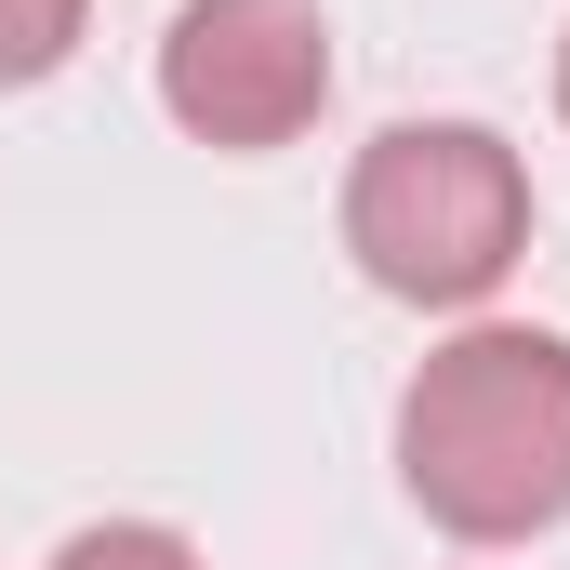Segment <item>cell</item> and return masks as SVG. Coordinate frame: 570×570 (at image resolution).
<instances>
[{
	"label": "cell",
	"instance_id": "cell-1",
	"mask_svg": "<svg viewBox=\"0 0 570 570\" xmlns=\"http://www.w3.org/2000/svg\"><path fill=\"white\" fill-rule=\"evenodd\" d=\"M399 491L451 544H531L570 518V332L464 318L399 385Z\"/></svg>",
	"mask_w": 570,
	"mask_h": 570
},
{
	"label": "cell",
	"instance_id": "cell-2",
	"mask_svg": "<svg viewBox=\"0 0 570 570\" xmlns=\"http://www.w3.org/2000/svg\"><path fill=\"white\" fill-rule=\"evenodd\" d=\"M345 253L399 305H491L531 253V173L491 120H399L345 173Z\"/></svg>",
	"mask_w": 570,
	"mask_h": 570
},
{
	"label": "cell",
	"instance_id": "cell-3",
	"mask_svg": "<svg viewBox=\"0 0 570 570\" xmlns=\"http://www.w3.org/2000/svg\"><path fill=\"white\" fill-rule=\"evenodd\" d=\"M159 107L226 159L318 134L332 107V13L318 0H186L159 27Z\"/></svg>",
	"mask_w": 570,
	"mask_h": 570
},
{
	"label": "cell",
	"instance_id": "cell-4",
	"mask_svg": "<svg viewBox=\"0 0 570 570\" xmlns=\"http://www.w3.org/2000/svg\"><path fill=\"white\" fill-rule=\"evenodd\" d=\"M80 27H94V0H0V94L53 80L80 53Z\"/></svg>",
	"mask_w": 570,
	"mask_h": 570
},
{
	"label": "cell",
	"instance_id": "cell-5",
	"mask_svg": "<svg viewBox=\"0 0 570 570\" xmlns=\"http://www.w3.org/2000/svg\"><path fill=\"white\" fill-rule=\"evenodd\" d=\"M53 570H199L186 531H159V518H94V531H67Z\"/></svg>",
	"mask_w": 570,
	"mask_h": 570
},
{
	"label": "cell",
	"instance_id": "cell-6",
	"mask_svg": "<svg viewBox=\"0 0 570 570\" xmlns=\"http://www.w3.org/2000/svg\"><path fill=\"white\" fill-rule=\"evenodd\" d=\"M558 107H570V40H558Z\"/></svg>",
	"mask_w": 570,
	"mask_h": 570
}]
</instances>
